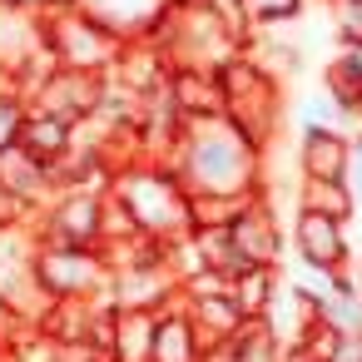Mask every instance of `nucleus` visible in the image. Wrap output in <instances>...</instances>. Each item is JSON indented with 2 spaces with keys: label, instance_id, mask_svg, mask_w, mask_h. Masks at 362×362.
Returning a JSON list of instances; mask_svg holds the SVG:
<instances>
[{
  "label": "nucleus",
  "instance_id": "obj_17",
  "mask_svg": "<svg viewBox=\"0 0 362 362\" xmlns=\"http://www.w3.org/2000/svg\"><path fill=\"white\" fill-rule=\"evenodd\" d=\"M70 144H75V124H65V119H55V115H40V110H25V124H21L16 149H25L30 159H40V164L55 169V164L70 154Z\"/></svg>",
  "mask_w": 362,
  "mask_h": 362
},
{
  "label": "nucleus",
  "instance_id": "obj_3",
  "mask_svg": "<svg viewBox=\"0 0 362 362\" xmlns=\"http://www.w3.org/2000/svg\"><path fill=\"white\" fill-rule=\"evenodd\" d=\"M218 90H223V119H233L258 149H273L283 129V85L248 50H238L228 65H218Z\"/></svg>",
  "mask_w": 362,
  "mask_h": 362
},
{
  "label": "nucleus",
  "instance_id": "obj_11",
  "mask_svg": "<svg viewBox=\"0 0 362 362\" xmlns=\"http://www.w3.org/2000/svg\"><path fill=\"white\" fill-rule=\"evenodd\" d=\"M55 194H60V189H55L50 164L30 159L25 149H6V154H0V199H6L25 223H30L35 214H45Z\"/></svg>",
  "mask_w": 362,
  "mask_h": 362
},
{
  "label": "nucleus",
  "instance_id": "obj_25",
  "mask_svg": "<svg viewBox=\"0 0 362 362\" xmlns=\"http://www.w3.org/2000/svg\"><path fill=\"white\" fill-rule=\"evenodd\" d=\"M337 45H362V0H322Z\"/></svg>",
  "mask_w": 362,
  "mask_h": 362
},
{
  "label": "nucleus",
  "instance_id": "obj_27",
  "mask_svg": "<svg viewBox=\"0 0 362 362\" xmlns=\"http://www.w3.org/2000/svg\"><path fill=\"white\" fill-rule=\"evenodd\" d=\"M11 6H21V11H30V16H60V11H70L75 0H11Z\"/></svg>",
  "mask_w": 362,
  "mask_h": 362
},
{
  "label": "nucleus",
  "instance_id": "obj_23",
  "mask_svg": "<svg viewBox=\"0 0 362 362\" xmlns=\"http://www.w3.org/2000/svg\"><path fill=\"white\" fill-rule=\"evenodd\" d=\"M228 347H233V362H283V342L253 317V322H243L233 337H228Z\"/></svg>",
  "mask_w": 362,
  "mask_h": 362
},
{
  "label": "nucleus",
  "instance_id": "obj_26",
  "mask_svg": "<svg viewBox=\"0 0 362 362\" xmlns=\"http://www.w3.org/2000/svg\"><path fill=\"white\" fill-rule=\"evenodd\" d=\"M322 362H362V332H337Z\"/></svg>",
  "mask_w": 362,
  "mask_h": 362
},
{
  "label": "nucleus",
  "instance_id": "obj_20",
  "mask_svg": "<svg viewBox=\"0 0 362 362\" xmlns=\"http://www.w3.org/2000/svg\"><path fill=\"white\" fill-rule=\"evenodd\" d=\"M278 283H283V268H243L233 283H228V293H233V303H238V313L253 322V317H263V308L273 303V293H278Z\"/></svg>",
  "mask_w": 362,
  "mask_h": 362
},
{
  "label": "nucleus",
  "instance_id": "obj_30",
  "mask_svg": "<svg viewBox=\"0 0 362 362\" xmlns=\"http://www.w3.org/2000/svg\"><path fill=\"white\" fill-rule=\"evenodd\" d=\"M0 357H6V332H0Z\"/></svg>",
  "mask_w": 362,
  "mask_h": 362
},
{
  "label": "nucleus",
  "instance_id": "obj_7",
  "mask_svg": "<svg viewBox=\"0 0 362 362\" xmlns=\"http://www.w3.org/2000/svg\"><path fill=\"white\" fill-rule=\"evenodd\" d=\"M35 243L100 248L105 243V189H60L45 214L30 218Z\"/></svg>",
  "mask_w": 362,
  "mask_h": 362
},
{
  "label": "nucleus",
  "instance_id": "obj_1",
  "mask_svg": "<svg viewBox=\"0 0 362 362\" xmlns=\"http://www.w3.org/2000/svg\"><path fill=\"white\" fill-rule=\"evenodd\" d=\"M164 164L189 189V199H253L268 184V149H258L223 115L184 119Z\"/></svg>",
  "mask_w": 362,
  "mask_h": 362
},
{
  "label": "nucleus",
  "instance_id": "obj_29",
  "mask_svg": "<svg viewBox=\"0 0 362 362\" xmlns=\"http://www.w3.org/2000/svg\"><path fill=\"white\" fill-rule=\"evenodd\" d=\"M283 362H313V357H308L303 347H288V352H283Z\"/></svg>",
  "mask_w": 362,
  "mask_h": 362
},
{
  "label": "nucleus",
  "instance_id": "obj_6",
  "mask_svg": "<svg viewBox=\"0 0 362 362\" xmlns=\"http://www.w3.org/2000/svg\"><path fill=\"white\" fill-rule=\"evenodd\" d=\"M50 70H55V60L45 50V21L11 6V0H0V80H11L25 95Z\"/></svg>",
  "mask_w": 362,
  "mask_h": 362
},
{
  "label": "nucleus",
  "instance_id": "obj_5",
  "mask_svg": "<svg viewBox=\"0 0 362 362\" xmlns=\"http://www.w3.org/2000/svg\"><path fill=\"white\" fill-rule=\"evenodd\" d=\"M45 50L55 65L65 70H90V75H110L124 40L110 35L100 21H90L85 11H60V16H45Z\"/></svg>",
  "mask_w": 362,
  "mask_h": 362
},
{
  "label": "nucleus",
  "instance_id": "obj_31",
  "mask_svg": "<svg viewBox=\"0 0 362 362\" xmlns=\"http://www.w3.org/2000/svg\"><path fill=\"white\" fill-rule=\"evenodd\" d=\"M357 110H362V95H357Z\"/></svg>",
  "mask_w": 362,
  "mask_h": 362
},
{
  "label": "nucleus",
  "instance_id": "obj_14",
  "mask_svg": "<svg viewBox=\"0 0 362 362\" xmlns=\"http://www.w3.org/2000/svg\"><path fill=\"white\" fill-rule=\"evenodd\" d=\"M347 159H352V144L337 134V129H298V179H347Z\"/></svg>",
  "mask_w": 362,
  "mask_h": 362
},
{
  "label": "nucleus",
  "instance_id": "obj_15",
  "mask_svg": "<svg viewBox=\"0 0 362 362\" xmlns=\"http://www.w3.org/2000/svg\"><path fill=\"white\" fill-rule=\"evenodd\" d=\"M204 352V337L194 327V317L184 313V298H174L169 308L154 313V347H149V362H199Z\"/></svg>",
  "mask_w": 362,
  "mask_h": 362
},
{
  "label": "nucleus",
  "instance_id": "obj_24",
  "mask_svg": "<svg viewBox=\"0 0 362 362\" xmlns=\"http://www.w3.org/2000/svg\"><path fill=\"white\" fill-rule=\"evenodd\" d=\"M21 124H25V95H21L11 80H0V154L16 149Z\"/></svg>",
  "mask_w": 362,
  "mask_h": 362
},
{
  "label": "nucleus",
  "instance_id": "obj_9",
  "mask_svg": "<svg viewBox=\"0 0 362 362\" xmlns=\"http://www.w3.org/2000/svg\"><path fill=\"white\" fill-rule=\"evenodd\" d=\"M228 243L233 253L243 258V268H283V253H288V233L278 223V209L268 194H253L233 223H228Z\"/></svg>",
  "mask_w": 362,
  "mask_h": 362
},
{
  "label": "nucleus",
  "instance_id": "obj_4",
  "mask_svg": "<svg viewBox=\"0 0 362 362\" xmlns=\"http://www.w3.org/2000/svg\"><path fill=\"white\" fill-rule=\"evenodd\" d=\"M30 273L50 303H105L115 278L100 248H70V243H35Z\"/></svg>",
  "mask_w": 362,
  "mask_h": 362
},
{
  "label": "nucleus",
  "instance_id": "obj_16",
  "mask_svg": "<svg viewBox=\"0 0 362 362\" xmlns=\"http://www.w3.org/2000/svg\"><path fill=\"white\" fill-rule=\"evenodd\" d=\"M169 105L179 110V119H204V115H223V90H218V70H169L164 85Z\"/></svg>",
  "mask_w": 362,
  "mask_h": 362
},
{
  "label": "nucleus",
  "instance_id": "obj_28",
  "mask_svg": "<svg viewBox=\"0 0 362 362\" xmlns=\"http://www.w3.org/2000/svg\"><path fill=\"white\" fill-rule=\"evenodd\" d=\"M347 278H352V288H357V293H362V253H357V258H352V263H347Z\"/></svg>",
  "mask_w": 362,
  "mask_h": 362
},
{
  "label": "nucleus",
  "instance_id": "obj_2",
  "mask_svg": "<svg viewBox=\"0 0 362 362\" xmlns=\"http://www.w3.org/2000/svg\"><path fill=\"white\" fill-rule=\"evenodd\" d=\"M105 194L119 199V209L134 218L139 238H154V243H169L174 248V243H184L194 233V199L174 179V169L159 164V159L115 164Z\"/></svg>",
  "mask_w": 362,
  "mask_h": 362
},
{
  "label": "nucleus",
  "instance_id": "obj_10",
  "mask_svg": "<svg viewBox=\"0 0 362 362\" xmlns=\"http://www.w3.org/2000/svg\"><path fill=\"white\" fill-rule=\"evenodd\" d=\"M288 243H293L298 263L313 268V273H347V263H352L347 223H337V218H327V214L298 209V214H293V228H288Z\"/></svg>",
  "mask_w": 362,
  "mask_h": 362
},
{
  "label": "nucleus",
  "instance_id": "obj_19",
  "mask_svg": "<svg viewBox=\"0 0 362 362\" xmlns=\"http://www.w3.org/2000/svg\"><path fill=\"white\" fill-rule=\"evenodd\" d=\"M298 209L327 214V218H337V223H352L357 199H352L347 179H298Z\"/></svg>",
  "mask_w": 362,
  "mask_h": 362
},
{
  "label": "nucleus",
  "instance_id": "obj_21",
  "mask_svg": "<svg viewBox=\"0 0 362 362\" xmlns=\"http://www.w3.org/2000/svg\"><path fill=\"white\" fill-rule=\"evenodd\" d=\"M322 90L337 105H357V95H362V45H337V55L322 70Z\"/></svg>",
  "mask_w": 362,
  "mask_h": 362
},
{
  "label": "nucleus",
  "instance_id": "obj_18",
  "mask_svg": "<svg viewBox=\"0 0 362 362\" xmlns=\"http://www.w3.org/2000/svg\"><path fill=\"white\" fill-rule=\"evenodd\" d=\"M154 347V313H110V342L105 362H149Z\"/></svg>",
  "mask_w": 362,
  "mask_h": 362
},
{
  "label": "nucleus",
  "instance_id": "obj_8",
  "mask_svg": "<svg viewBox=\"0 0 362 362\" xmlns=\"http://www.w3.org/2000/svg\"><path fill=\"white\" fill-rule=\"evenodd\" d=\"M105 90H110V75H90V70H65V65H55L45 80H35V85L25 90V110H40V115L65 119V124H80V119H90V115L100 110Z\"/></svg>",
  "mask_w": 362,
  "mask_h": 362
},
{
  "label": "nucleus",
  "instance_id": "obj_13",
  "mask_svg": "<svg viewBox=\"0 0 362 362\" xmlns=\"http://www.w3.org/2000/svg\"><path fill=\"white\" fill-rule=\"evenodd\" d=\"M169 6L174 0H75V11L100 21L119 40H154L159 21L169 16Z\"/></svg>",
  "mask_w": 362,
  "mask_h": 362
},
{
  "label": "nucleus",
  "instance_id": "obj_12",
  "mask_svg": "<svg viewBox=\"0 0 362 362\" xmlns=\"http://www.w3.org/2000/svg\"><path fill=\"white\" fill-rule=\"evenodd\" d=\"M179 298H184V313L194 317V327H199V337H204V342H228V337L248 322V317L238 313V303H233L228 283L199 278V283H189Z\"/></svg>",
  "mask_w": 362,
  "mask_h": 362
},
{
  "label": "nucleus",
  "instance_id": "obj_22",
  "mask_svg": "<svg viewBox=\"0 0 362 362\" xmlns=\"http://www.w3.org/2000/svg\"><path fill=\"white\" fill-rule=\"evenodd\" d=\"M308 0H238V21L258 35V30H283L293 21H303Z\"/></svg>",
  "mask_w": 362,
  "mask_h": 362
}]
</instances>
